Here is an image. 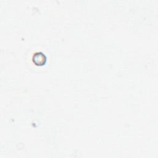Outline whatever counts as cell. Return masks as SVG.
Returning <instances> with one entry per match:
<instances>
[{
  "instance_id": "1",
  "label": "cell",
  "mask_w": 158,
  "mask_h": 158,
  "mask_svg": "<svg viewBox=\"0 0 158 158\" xmlns=\"http://www.w3.org/2000/svg\"><path fill=\"white\" fill-rule=\"evenodd\" d=\"M32 59L35 64L41 65H44L46 63V57L42 52H36L33 54Z\"/></svg>"
}]
</instances>
